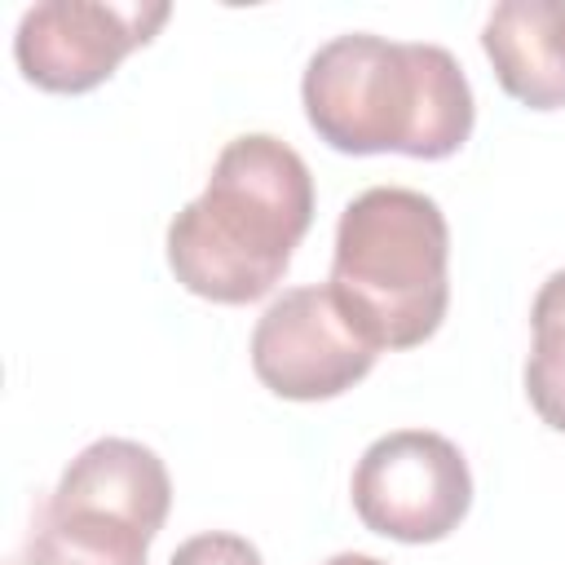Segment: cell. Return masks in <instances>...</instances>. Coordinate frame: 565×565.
Segmentation results:
<instances>
[{
  "instance_id": "cell-1",
  "label": "cell",
  "mask_w": 565,
  "mask_h": 565,
  "mask_svg": "<svg viewBox=\"0 0 565 565\" xmlns=\"http://www.w3.org/2000/svg\"><path fill=\"white\" fill-rule=\"evenodd\" d=\"M313 225L309 163L269 132L234 137L207 190L168 225V265L190 296L247 305L274 291Z\"/></svg>"
},
{
  "instance_id": "cell-2",
  "label": "cell",
  "mask_w": 565,
  "mask_h": 565,
  "mask_svg": "<svg viewBox=\"0 0 565 565\" xmlns=\"http://www.w3.org/2000/svg\"><path fill=\"white\" fill-rule=\"evenodd\" d=\"M309 128L340 154L446 159L472 137V88L441 44H406L371 31L327 40L300 79Z\"/></svg>"
},
{
  "instance_id": "cell-3",
  "label": "cell",
  "mask_w": 565,
  "mask_h": 565,
  "mask_svg": "<svg viewBox=\"0 0 565 565\" xmlns=\"http://www.w3.org/2000/svg\"><path fill=\"white\" fill-rule=\"evenodd\" d=\"M446 265L450 230L437 199L371 185L340 212L327 287L375 349H415L446 318Z\"/></svg>"
},
{
  "instance_id": "cell-4",
  "label": "cell",
  "mask_w": 565,
  "mask_h": 565,
  "mask_svg": "<svg viewBox=\"0 0 565 565\" xmlns=\"http://www.w3.org/2000/svg\"><path fill=\"white\" fill-rule=\"evenodd\" d=\"M353 512L371 534L397 543H437L472 508V472L463 450L428 428L375 437L353 468Z\"/></svg>"
},
{
  "instance_id": "cell-5",
  "label": "cell",
  "mask_w": 565,
  "mask_h": 565,
  "mask_svg": "<svg viewBox=\"0 0 565 565\" xmlns=\"http://www.w3.org/2000/svg\"><path fill=\"white\" fill-rule=\"evenodd\" d=\"M380 349L353 327L331 287H291L256 318L252 371L287 402H327L349 393Z\"/></svg>"
},
{
  "instance_id": "cell-6",
  "label": "cell",
  "mask_w": 565,
  "mask_h": 565,
  "mask_svg": "<svg viewBox=\"0 0 565 565\" xmlns=\"http://www.w3.org/2000/svg\"><path fill=\"white\" fill-rule=\"evenodd\" d=\"M168 4H106V0H44L31 4L13 35V57L26 84L44 93H88L115 66L154 40Z\"/></svg>"
},
{
  "instance_id": "cell-7",
  "label": "cell",
  "mask_w": 565,
  "mask_h": 565,
  "mask_svg": "<svg viewBox=\"0 0 565 565\" xmlns=\"http://www.w3.org/2000/svg\"><path fill=\"white\" fill-rule=\"evenodd\" d=\"M481 49L503 84L530 110L565 106V0H503L490 9Z\"/></svg>"
},
{
  "instance_id": "cell-8",
  "label": "cell",
  "mask_w": 565,
  "mask_h": 565,
  "mask_svg": "<svg viewBox=\"0 0 565 565\" xmlns=\"http://www.w3.org/2000/svg\"><path fill=\"white\" fill-rule=\"evenodd\" d=\"M49 499L75 508H102L141 525L146 534H159L172 508V481L150 446L128 437H102L66 463Z\"/></svg>"
},
{
  "instance_id": "cell-9",
  "label": "cell",
  "mask_w": 565,
  "mask_h": 565,
  "mask_svg": "<svg viewBox=\"0 0 565 565\" xmlns=\"http://www.w3.org/2000/svg\"><path fill=\"white\" fill-rule=\"evenodd\" d=\"M150 539L154 534L115 512L44 499L26 556L31 565H146Z\"/></svg>"
},
{
  "instance_id": "cell-10",
  "label": "cell",
  "mask_w": 565,
  "mask_h": 565,
  "mask_svg": "<svg viewBox=\"0 0 565 565\" xmlns=\"http://www.w3.org/2000/svg\"><path fill=\"white\" fill-rule=\"evenodd\" d=\"M534 344L525 358V397L534 415L565 433V269H556L530 305Z\"/></svg>"
},
{
  "instance_id": "cell-11",
  "label": "cell",
  "mask_w": 565,
  "mask_h": 565,
  "mask_svg": "<svg viewBox=\"0 0 565 565\" xmlns=\"http://www.w3.org/2000/svg\"><path fill=\"white\" fill-rule=\"evenodd\" d=\"M168 565H265V556L256 552V543H247L243 534L230 530H207L185 539Z\"/></svg>"
},
{
  "instance_id": "cell-12",
  "label": "cell",
  "mask_w": 565,
  "mask_h": 565,
  "mask_svg": "<svg viewBox=\"0 0 565 565\" xmlns=\"http://www.w3.org/2000/svg\"><path fill=\"white\" fill-rule=\"evenodd\" d=\"M322 565H388V561L366 556V552H340V556H331V561H322Z\"/></svg>"
}]
</instances>
